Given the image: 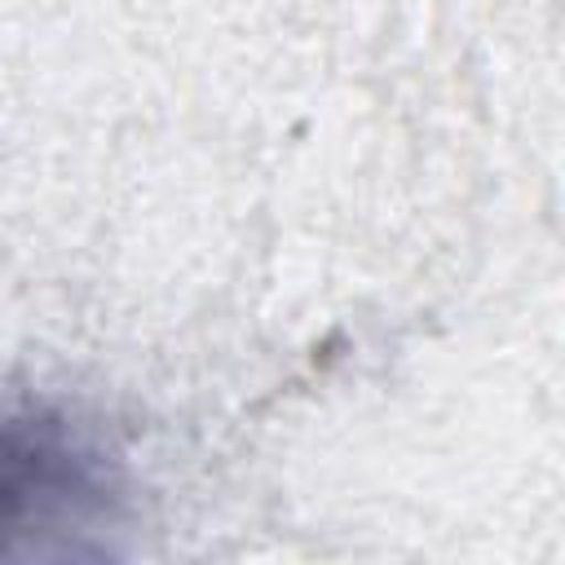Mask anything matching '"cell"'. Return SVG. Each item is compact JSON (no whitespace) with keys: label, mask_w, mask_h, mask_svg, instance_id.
Here are the masks:
<instances>
[{"label":"cell","mask_w":565,"mask_h":565,"mask_svg":"<svg viewBox=\"0 0 565 565\" xmlns=\"http://www.w3.org/2000/svg\"><path fill=\"white\" fill-rule=\"evenodd\" d=\"M132 516L124 459L62 411L0 415V561H115Z\"/></svg>","instance_id":"cell-1"}]
</instances>
